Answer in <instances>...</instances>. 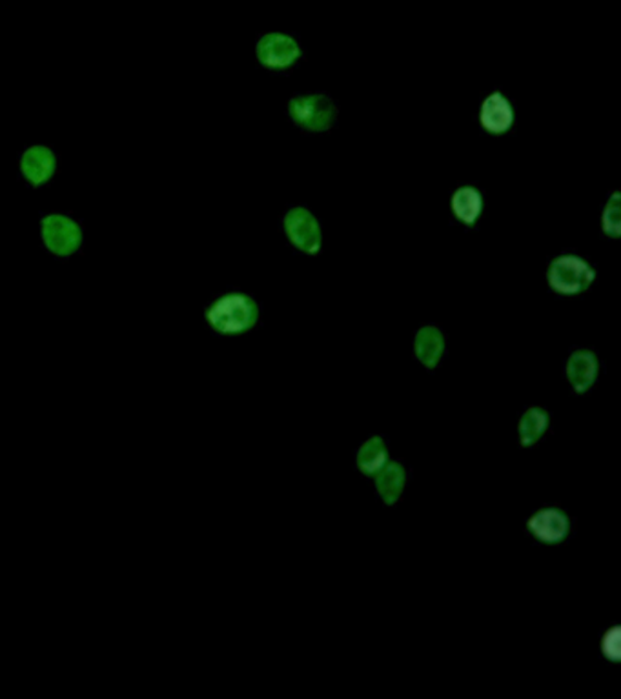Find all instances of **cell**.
<instances>
[{"instance_id": "6da1fadb", "label": "cell", "mask_w": 621, "mask_h": 699, "mask_svg": "<svg viewBox=\"0 0 621 699\" xmlns=\"http://www.w3.org/2000/svg\"><path fill=\"white\" fill-rule=\"evenodd\" d=\"M204 325L220 338L243 335L257 327L259 305L252 295L241 290H228L215 295L203 310Z\"/></svg>"}, {"instance_id": "7a4b0ae2", "label": "cell", "mask_w": 621, "mask_h": 699, "mask_svg": "<svg viewBox=\"0 0 621 699\" xmlns=\"http://www.w3.org/2000/svg\"><path fill=\"white\" fill-rule=\"evenodd\" d=\"M39 243L51 259L68 263L85 252V220L69 209H40Z\"/></svg>"}, {"instance_id": "3957f363", "label": "cell", "mask_w": 621, "mask_h": 699, "mask_svg": "<svg viewBox=\"0 0 621 699\" xmlns=\"http://www.w3.org/2000/svg\"><path fill=\"white\" fill-rule=\"evenodd\" d=\"M290 119L308 134H327L338 120V104L325 91L297 93L287 102Z\"/></svg>"}, {"instance_id": "277c9868", "label": "cell", "mask_w": 621, "mask_h": 699, "mask_svg": "<svg viewBox=\"0 0 621 699\" xmlns=\"http://www.w3.org/2000/svg\"><path fill=\"white\" fill-rule=\"evenodd\" d=\"M18 177L28 190H42L50 187L59 168L61 153L48 142H31L24 144L17 153Z\"/></svg>"}, {"instance_id": "5b68a950", "label": "cell", "mask_w": 621, "mask_h": 699, "mask_svg": "<svg viewBox=\"0 0 621 699\" xmlns=\"http://www.w3.org/2000/svg\"><path fill=\"white\" fill-rule=\"evenodd\" d=\"M594 281L596 270L578 255H558L548 265L547 282L554 294L567 297L580 295L587 292Z\"/></svg>"}, {"instance_id": "8992f818", "label": "cell", "mask_w": 621, "mask_h": 699, "mask_svg": "<svg viewBox=\"0 0 621 699\" xmlns=\"http://www.w3.org/2000/svg\"><path fill=\"white\" fill-rule=\"evenodd\" d=\"M255 59L265 69L284 72L303 59V46L287 31H266L255 40Z\"/></svg>"}, {"instance_id": "52a82bcc", "label": "cell", "mask_w": 621, "mask_h": 699, "mask_svg": "<svg viewBox=\"0 0 621 699\" xmlns=\"http://www.w3.org/2000/svg\"><path fill=\"white\" fill-rule=\"evenodd\" d=\"M282 230L297 252L306 255L319 254L322 230L316 215L306 206H292L282 215Z\"/></svg>"}, {"instance_id": "ba28073f", "label": "cell", "mask_w": 621, "mask_h": 699, "mask_svg": "<svg viewBox=\"0 0 621 699\" xmlns=\"http://www.w3.org/2000/svg\"><path fill=\"white\" fill-rule=\"evenodd\" d=\"M527 532L543 545H561L571 534L569 513L558 507L537 508L527 519Z\"/></svg>"}, {"instance_id": "9c48e42d", "label": "cell", "mask_w": 621, "mask_h": 699, "mask_svg": "<svg viewBox=\"0 0 621 699\" xmlns=\"http://www.w3.org/2000/svg\"><path fill=\"white\" fill-rule=\"evenodd\" d=\"M565 378L574 395H585L594 389L599 378V359L591 348L572 350L565 361Z\"/></svg>"}, {"instance_id": "30bf717a", "label": "cell", "mask_w": 621, "mask_h": 699, "mask_svg": "<svg viewBox=\"0 0 621 699\" xmlns=\"http://www.w3.org/2000/svg\"><path fill=\"white\" fill-rule=\"evenodd\" d=\"M413 356L427 372H434L446 357V335L438 325H424L414 333Z\"/></svg>"}, {"instance_id": "8fae6325", "label": "cell", "mask_w": 621, "mask_h": 699, "mask_svg": "<svg viewBox=\"0 0 621 699\" xmlns=\"http://www.w3.org/2000/svg\"><path fill=\"white\" fill-rule=\"evenodd\" d=\"M373 478V491L378 496L379 501L383 503L384 507H395L397 503L402 501L405 492H407L408 469L405 462L400 459H389L384 462L383 469L376 472Z\"/></svg>"}, {"instance_id": "7c38bea8", "label": "cell", "mask_w": 621, "mask_h": 699, "mask_svg": "<svg viewBox=\"0 0 621 699\" xmlns=\"http://www.w3.org/2000/svg\"><path fill=\"white\" fill-rule=\"evenodd\" d=\"M480 123L492 136H503L515 125V110L502 91H492L481 102Z\"/></svg>"}, {"instance_id": "4fadbf2b", "label": "cell", "mask_w": 621, "mask_h": 699, "mask_svg": "<svg viewBox=\"0 0 621 699\" xmlns=\"http://www.w3.org/2000/svg\"><path fill=\"white\" fill-rule=\"evenodd\" d=\"M553 423V416L547 408L540 405L527 406L518 419V441L521 448H534L540 445Z\"/></svg>"}, {"instance_id": "5bb4252c", "label": "cell", "mask_w": 621, "mask_h": 699, "mask_svg": "<svg viewBox=\"0 0 621 699\" xmlns=\"http://www.w3.org/2000/svg\"><path fill=\"white\" fill-rule=\"evenodd\" d=\"M390 459V443L384 435H370L356 450V469L372 478Z\"/></svg>"}, {"instance_id": "9a60e30c", "label": "cell", "mask_w": 621, "mask_h": 699, "mask_svg": "<svg viewBox=\"0 0 621 699\" xmlns=\"http://www.w3.org/2000/svg\"><path fill=\"white\" fill-rule=\"evenodd\" d=\"M451 206L459 223L472 226L483 212V195L474 187H461L452 195Z\"/></svg>"}, {"instance_id": "2e32d148", "label": "cell", "mask_w": 621, "mask_h": 699, "mask_svg": "<svg viewBox=\"0 0 621 699\" xmlns=\"http://www.w3.org/2000/svg\"><path fill=\"white\" fill-rule=\"evenodd\" d=\"M601 231L605 238L618 239L621 236L620 192H612L605 203L601 214Z\"/></svg>"}, {"instance_id": "e0dca14e", "label": "cell", "mask_w": 621, "mask_h": 699, "mask_svg": "<svg viewBox=\"0 0 621 699\" xmlns=\"http://www.w3.org/2000/svg\"><path fill=\"white\" fill-rule=\"evenodd\" d=\"M601 654L605 660L620 661L621 658V631L620 626H610L601 637Z\"/></svg>"}]
</instances>
